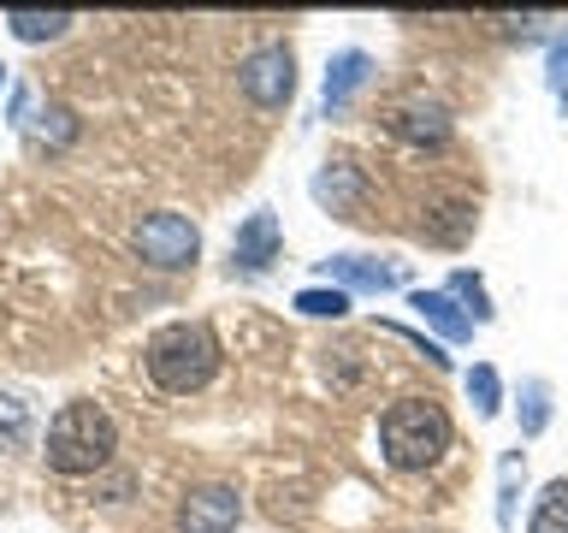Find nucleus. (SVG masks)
Instances as JSON below:
<instances>
[{
  "label": "nucleus",
  "mask_w": 568,
  "mask_h": 533,
  "mask_svg": "<svg viewBox=\"0 0 568 533\" xmlns=\"http://www.w3.org/2000/svg\"><path fill=\"white\" fill-rule=\"evenodd\" d=\"M474 220H479V213H474L468 202H444V208H433V213L420 220V238L438 243V249H462V243L474 238Z\"/></svg>",
  "instance_id": "13"
},
{
  "label": "nucleus",
  "mask_w": 568,
  "mask_h": 533,
  "mask_svg": "<svg viewBox=\"0 0 568 533\" xmlns=\"http://www.w3.org/2000/svg\"><path fill=\"white\" fill-rule=\"evenodd\" d=\"M444 296H450L456 309L474 320V326H486V320L497 314V309H491V296H486V279L468 273V266H456V273H450V284H444Z\"/></svg>",
  "instance_id": "14"
},
{
  "label": "nucleus",
  "mask_w": 568,
  "mask_h": 533,
  "mask_svg": "<svg viewBox=\"0 0 568 533\" xmlns=\"http://www.w3.org/2000/svg\"><path fill=\"white\" fill-rule=\"evenodd\" d=\"M385 131L403 137V142H420V149H426V142H444V137H450V113H444L438 101H426V95H408V101H397V107L385 113Z\"/></svg>",
  "instance_id": "10"
},
{
  "label": "nucleus",
  "mask_w": 568,
  "mask_h": 533,
  "mask_svg": "<svg viewBox=\"0 0 568 533\" xmlns=\"http://www.w3.org/2000/svg\"><path fill=\"white\" fill-rule=\"evenodd\" d=\"M7 30L18 36V42H60V36L71 30V12H24V7H12L7 12Z\"/></svg>",
  "instance_id": "15"
},
{
  "label": "nucleus",
  "mask_w": 568,
  "mask_h": 533,
  "mask_svg": "<svg viewBox=\"0 0 568 533\" xmlns=\"http://www.w3.org/2000/svg\"><path fill=\"white\" fill-rule=\"evenodd\" d=\"M237 89L261 107V113H278V107H291V95H296V53L284 48V42L255 48V53H248V60L237 66Z\"/></svg>",
  "instance_id": "5"
},
{
  "label": "nucleus",
  "mask_w": 568,
  "mask_h": 533,
  "mask_svg": "<svg viewBox=\"0 0 568 533\" xmlns=\"http://www.w3.org/2000/svg\"><path fill=\"white\" fill-rule=\"evenodd\" d=\"M462 385H468V403H474V415H479V421H491L497 409H504V380H497V368H491V362L468 368V380H462Z\"/></svg>",
  "instance_id": "18"
},
{
  "label": "nucleus",
  "mask_w": 568,
  "mask_h": 533,
  "mask_svg": "<svg viewBox=\"0 0 568 533\" xmlns=\"http://www.w3.org/2000/svg\"><path fill=\"white\" fill-rule=\"evenodd\" d=\"M119 451V426L113 415H106L101 403H65L60 415L48 421V439H42V456H48V469L53 474H65V480H83V474H101L106 462H113Z\"/></svg>",
  "instance_id": "2"
},
{
  "label": "nucleus",
  "mask_w": 568,
  "mask_h": 533,
  "mask_svg": "<svg viewBox=\"0 0 568 533\" xmlns=\"http://www.w3.org/2000/svg\"><path fill=\"white\" fill-rule=\"evenodd\" d=\"M545 83L557 89V101L568 107V30L550 42V53H545Z\"/></svg>",
  "instance_id": "22"
},
{
  "label": "nucleus",
  "mask_w": 568,
  "mask_h": 533,
  "mask_svg": "<svg viewBox=\"0 0 568 533\" xmlns=\"http://www.w3.org/2000/svg\"><path fill=\"white\" fill-rule=\"evenodd\" d=\"M278 249H284L278 213H273V208H255V213L237 225V238H231V266H237V273H266V266L278 261Z\"/></svg>",
  "instance_id": "7"
},
{
  "label": "nucleus",
  "mask_w": 568,
  "mask_h": 533,
  "mask_svg": "<svg viewBox=\"0 0 568 533\" xmlns=\"http://www.w3.org/2000/svg\"><path fill=\"white\" fill-rule=\"evenodd\" d=\"M379 451L397 474H426L450 451V415L433 398H397L379 415Z\"/></svg>",
  "instance_id": "3"
},
{
  "label": "nucleus",
  "mask_w": 568,
  "mask_h": 533,
  "mask_svg": "<svg viewBox=\"0 0 568 533\" xmlns=\"http://www.w3.org/2000/svg\"><path fill=\"white\" fill-rule=\"evenodd\" d=\"M367 78H373V60L362 48H344L337 60L326 66V89H320V107H326V119L332 113H344V107L355 101V89H367Z\"/></svg>",
  "instance_id": "11"
},
{
  "label": "nucleus",
  "mask_w": 568,
  "mask_h": 533,
  "mask_svg": "<svg viewBox=\"0 0 568 533\" xmlns=\"http://www.w3.org/2000/svg\"><path fill=\"white\" fill-rule=\"evenodd\" d=\"M131 243L149 266H160V273H184V266H195V255H202V231H195V220H184V213H149V220H136Z\"/></svg>",
  "instance_id": "4"
},
{
  "label": "nucleus",
  "mask_w": 568,
  "mask_h": 533,
  "mask_svg": "<svg viewBox=\"0 0 568 533\" xmlns=\"http://www.w3.org/2000/svg\"><path fill=\"white\" fill-rule=\"evenodd\" d=\"M385 332H390V338H403V344H415L433 368H450V355H444L438 338H426V332H415V326H397V320H385Z\"/></svg>",
  "instance_id": "23"
},
{
  "label": "nucleus",
  "mask_w": 568,
  "mask_h": 533,
  "mask_svg": "<svg viewBox=\"0 0 568 533\" xmlns=\"http://www.w3.org/2000/svg\"><path fill=\"white\" fill-rule=\"evenodd\" d=\"M320 273H326V284H337V291H349V296H385V291H397L403 273L390 261H373V255H326L320 261Z\"/></svg>",
  "instance_id": "8"
},
{
  "label": "nucleus",
  "mask_w": 568,
  "mask_h": 533,
  "mask_svg": "<svg viewBox=\"0 0 568 533\" xmlns=\"http://www.w3.org/2000/svg\"><path fill=\"white\" fill-rule=\"evenodd\" d=\"M237 522H243V497L237 486H220V480L190 486L184 504H178V533H231Z\"/></svg>",
  "instance_id": "6"
},
{
  "label": "nucleus",
  "mask_w": 568,
  "mask_h": 533,
  "mask_svg": "<svg viewBox=\"0 0 568 533\" xmlns=\"http://www.w3.org/2000/svg\"><path fill=\"white\" fill-rule=\"evenodd\" d=\"M36 131H42V142H53V149H65V142L78 137V113H71V107H60V101H48Z\"/></svg>",
  "instance_id": "21"
},
{
  "label": "nucleus",
  "mask_w": 568,
  "mask_h": 533,
  "mask_svg": "<svg viewBox=\"0 0 568 533\" xmlns=\"http://www.w3.org/2000/svg\"><path fill=\"white\" fill-rule=\"evenodd\" d=\"M527 533H568V480H545L539 504L527 515Z\"/></svg>",
  "instance_id": "16"
},
{
  "label": "nucleus",
  "mask_w": 568,
  "mask_h": 533,
  "mask_svg": "<svg viewBox=\"0 0 568 533\" xmlns=\"http://www.w3.org/2000/svg\"><path fill=\"white\" fill-rule=\"evenodd\" d=\"M142 368H149V380L160 391L190 398V391H202L220 373V338H213L207 320H172V326H160L142 344Z\"/></svg>",
  "instance_id": "1"
},
{
  "label": "nucleus",
  "mask_w": 568,
  "mask_h": 533,
  "mask_svg": "<svg viewBox=\"0 0 568 533\" xmlns=\"http://www.w3.org/2000/svg\"><path fill=\"white\" fill-rule=\"evenodd\" d=\"M296 314H308V320H344L349 314V291H337V284H308V291H296Z\"/></svg>",
  "instance_id": "19"
},
{
  "label": "nucleus",
  "mask_w": 568,
  "mask_h": 533,
  "mask_svg": "<svg viewBox=\"0 0 568 533\" xmlns=\"http://www.w3.org/2000/svg\"><path fill=\"white\" fill-rule=\"evenodd\" d=\"M515 415H521V439H539L550 426V380H521V403H515Z\"/></svg>",
  "instance_id": "17"
},
{
  "label": "nucleus",
  "mask_w": 568,
  "mask_h": 533,
  "mask_svg": "<svg viewBox=\"0 0 568 533\" xmlns=\"http://www.w3.org/2000/svg\"><path fill=\"white\" fill-rule=\"evenodd\" d=\"M308 195L332 213V220H349V213L362 208V195H367V178H362V167H355V160H326V167L314 172Z\"/></svg>",
  "instance_id": "9"
},
{
  "label": "nucleus",
  "mask_w": 568,
  "mask_h": 533,
  "mask_svg": "<svg viewBox=\"0 0 568 533\" xmlns=\"http://www.w3.org/2000/svg\"><path fill=\"white\" fill-rule=\"evenodd\" d=\"M521 474H527V456L509 451L504 469H497V527H509V515H515V486H521Z\"/></svg>",
  "instance_id": "20"
},
{
  "label": "nucleus",
  "mask_w": 568,
  "mask_h": 533,
  "mask_svg": "<svg viewBox=\"0 0 568 533\" xmlns=\"http://www.w3.org/2000/svg\"><path fill=\"white\" fill-rule=\"evenodd\" d=\"M0 89H7V66H0Z\"/></svg>",
  "instance_id": "24"
},
{
  "label": "nucleus",
  "mask_w": 568,
  "mask_h": 533,
  "mask_svg": "<svg viewBox=\"0 0 568 533\" xmlns=\"http://www.w3.org/2000/svg\"><path fill=\"white\" fill-rule=\"evenodd\" d=\"M408 309H415V314L426 320V326H433V332L444 338V344H468V338H474V320L462 314L444 291H408Z\"/></svg>",
  "instance_id": "12"
}]
</instances>
